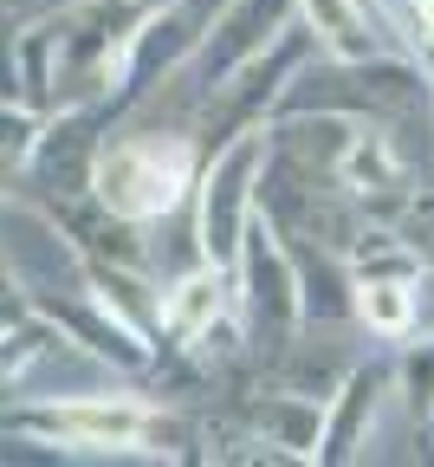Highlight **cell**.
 Returning a JSON list of instances; mask_svg holds the SVG:
<instances>
[{
    "mask_svg": "<svg viewBox=\"0 0 434 467\" xmlns=\"http://www.w3.org/2000/svg\"><path fill=\"white\" fill-rule=\"evenodd\" d=\"M233 318V279H227V266H189V273H175L169 285H156V331L169 337V344H202L214 325H227Z\"/></svg>",
    "mask_w": 434,
    "mask_h": 467,
    "instance_id": "cell-9",
    "label": "cell"
},
{
    "mask_svg": "<svg viewBox=\"0 0 434 467\" xmlns=\"http://www.w3.org/2000/svg\"><path fill=\"white\" fill-rule=\"evenodd\" d=\"M260 448H279L292 461H312L318 454V429H325V402H298V396H253L246 409Z\"/></svg>",
    "mask_w": 434,
    "mask_h": 467,
    "instance_id": "cell-14",
    "label": "cell"
},
{
    "mask_svg": "<svg viewBox=\"0 0 434 467\" xmlns=\"http://www.w3.org/2000/svg\"><path fill=\"white\" fill-rule=\"evenodd\" d=\"M195 169H202V150L195 137L181 130H123L110 143L91 150V202L117 221H162L189 202L195 189Z\"/></svg>",
    "mask_w": 434,
    "mask_h": 467,
    "instance_id": "cell-2",
    "label": "cell"
},
{
    "mask_svg": "<svg viewBox=\"0 0 434 467\" xmlns=\"http://www.w3.org/2000/svg\"><path fill=\"white\" fill-rule=\"evenodd\" d=\"M169 409L156 396H130V389H91V396H46L33 409H7L0 429L33 435L46 448H85V454H137L150 448L156 422Z\"/></svg>",
    "mask_w": 434,
    "mask_h": 467,
    "instance_id": "cell-3",
    "label": "cell"
},
{
    "mask_svg": "<svg viewBox=\"0 0 434 467\" xmlns=\"http://www.w3.org/2000/svg\"><path fill=\"white\" fill-rule=\"evenodd\" d=\"M14 292H20V279L7 273V260H0V312H14Z\"/></svg>",
    "mask_w": 434,
    "mask_h": 467,
    "instance_id": "cell-16",
    "label": "cell"
},
{
    "mask_svg": "<svg viewBox=\"0 0 434 467\" xmlns=\"http://www.w3.org/2000/svg\"><path fill=\"white\" fill-rule=\"evenodd\" d=\"M292 14L312 26L325 58H377V52H389V33L369 20V0H292Z\"/></svg>",
    "mask_w": 434,
    "mask_h": 467,
    "instance_id": "cell-10",
    "label": "cell"
},
{
    "mask_svg": "<svg viewBox=\"0 0 434 467\" xmlns=\"http://www.w3.org/2000/svg\"><path fill=\"white\" fill-rule=\"evenodd\" d=\"M66 344L58 337V325L33 306V312H0V396H14V389H26L33 383V370L52 358V350Z\"/></svg>",
    "mask_w": 434,
    "mask_h": 467,
    "instance_id": "cell-13",
    "label": "cell"
},
{
    "mask_svg": "<svg viewBox=\"0 0 434 467\" xmlns=\"http://www.w3.org/2000/svg\"><path fill=\"white\" fill-rule=\"evenodd\" d=\"M233 279V325L253 344H285L305 318H298V273L285 254V234L253 208L240 227V254L227 266Z\"/></svg>",
    "mask_w": 434,
    "mask_h": 467,
    "instance_id": "cell-4",
    "label": "cell"
},
{
    "mask_svg": "<svg viewBox=\"0 0 434 467\" xmlns=\"http://www.w3.org/2000/svg\"><path fill=\"white\" fill-rule=\"evenodd\" d=\"M389 383H396L389 358L350 364L344 383H337L331 402H325V429H318V454H312V461H331V467H337V461H356L363 441H369V429H377L383 409H389Z\"/></svg>",
    "mask_w": 434,
    "mask_h": 467,
    "instance_id": "cell-8",
    "label": "cell"
},
{
    "mask_svg": "<svg viewBox=\"0 0 434 467\" xmlns=\"http://www.w3.org/2000/svg\"><path fill=\"white\" fill-rule=\"evenodd\" d=\"M331 182L363 221H402V208L415 202V175L396 150V130L377 124V117H350L344 124V137L331 150Z\"/></svg>",
    "mask_w": 434,
    "mask_h": 467,
    "instance_id": "cell-6",
    "label": "cell"
},
{
    "mask_svg": "<svg viewBox=\"0 0 434 467\" xmlns=\"http://www.w3.org/2000/svg\"><path fill=\"white\" fill-rule=\"evenodd\" d=\"M389 370H396V396H402V409H408V422H434V337H402V350L389 358Z\"/></svg>",
    "mask_w": 434,
    "mask_h": 467,
    "instance_id": "cell-15",
    "label": "cell"
},
{
    "mask_svg": "<svg viewBox=\"0 0 434 467\" xmlns=\"http://www.w3.org/2000/svg\"><path fill=\"white\" fill-rule=\"evenodd\" d=\"M143 7L137 0H72L14 39V98L39 117L52 110H98L123 72Z\"/></svg>",
    "mask_w": 434,
    "mask_h": 467,
    "instance_id": "cell-1",
    "label": "cell"
},
{
    "mask_svg": "<svg viewBox=\"0 0 434 467\" xmlns=\"http://www.w3.org/2000/svg\"><path fill=\"white\" fill-rule=\"evenodd\" d=\"M137 7H143V14H150V7H169V0H137Z\"/></svg>",
    "mask_w": 434,
    "mask_h": 467,
    "instance_id": "cell-17",
    "label": "cell"
},
{
    "mask_svg": "<svg viewBox=\"0 0 434 467\" xmlns=\"http://www.w3.org/2000/svg\"><path fill=\"white\" fill-rule=\"evenodd\" d=\"M292 0H221L214 20L202 26L195 52H189V66H195V98L214 91L227 72H240L253 52H266L285 26H292Z\"/></svg>",
    "mask_w": 434,
    "mask_h": 467,
    "instance_id": "cell-7",
    "label": "cell"
},
{
    "mask_svg": "<svg viewBox=\"0 0 434 467\" xmlns=\"http://www.w3.org/2000/svg\"><path fill=\"white\" fill-rule=\"evenodd\" d=\"M266 150H273L266 130H246V137H233V143H221V150L202 156L189 202H195V241H202V260H208V266H233L240 227H246L253 195H260Z\"/></svg>",
    "mask_w": 434,
    "mask_h": 467,
    "instance_id": "cell-5",
    "label": "cell"
},
{
    "mask_svg": "<svg viewBox=\"0 0 434 467\" xmlns=\"http://www.w3.org/2000/svg\"><path fill=\"white\" fill-rule=\"evenodd\" d=\"M350 318L383 337V344H402L421 331V285L408 279H350Z\"/></svg>",
    "mask_w": 434,
    "mask_h": 467,
    "instance_id": "cell-12",
    "label": "cell"
},
{
    "mask_svg": "<svg viewBox=\"0 0 434 467\" xmlns=\"http://www.w3.org/2000/svg\"><path fill=\"white\" fill-rule=\"evenodd\" d=\"M285 254H292V273H298V318H344L350 312V266L344 254L318 247V241H298L285 234Z\"/></svg>",
    "mask_w": 434,
    "mask_h": 467,
    "instance_id": "cell-11",
    "label": "cell"
}]
</instances>
